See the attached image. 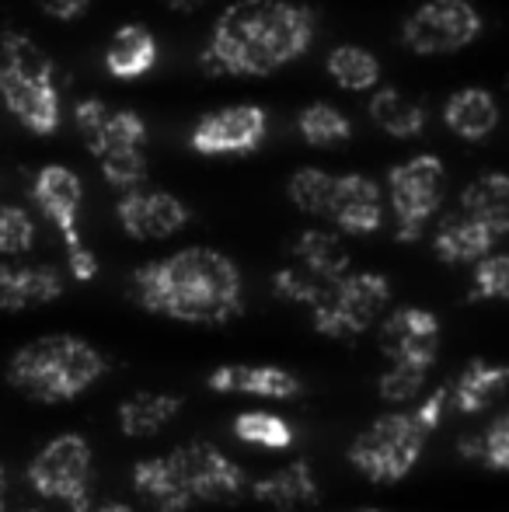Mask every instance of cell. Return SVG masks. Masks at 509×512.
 I'll use <instances>...</instances> for the list:
<instances>
[{
    "instance_id": "cell-1",
    "label": "cell",
    "mask_w": 509,
    "mask_h": 512,
    "mask_svg": "<svg viewBox=\"0 0 509 512\" xmlns=\"http://www.w3.org/2000/svg\"><path fill=\"white\" fill-rule=\"evenodd\" d=\"M129 293L150 314L185 324H227L245 310L241 269L213 248H182L129 276Z\"/></svg>"
},
{
    "instance_id": "cell-2",
    "label": "cell",
    "mask_w": 509,
    "mask_h": 512,
    "mask_svg": "<svg viewBox=\"0 0 509 512\" xmlns=\"http://www.w3.org/2000/svg\"><path fill=\"white\" fill-rule=\"evenodd\" d=\"M311 39V7L290 0H238L217 18L210 42L199 53V67L210 77H262L304 56Z\"/></svg>"
},
{
    "instance_id": "cell-3",
    "label": "cell",
    "mask_w": 509,
    "mask_h": 512,
    "mask_svg": "<svg viewBox=\"0 0 509 512\" xmlns=\"http://www.w3.org/2000/svg\"><path fill=\"white\" fill-rule=\"evenodd\" d=\"M109 370V359L77 335H46L21 345L7 363V384L28 401L60 405L81 398Z\"/></svg>"
},
{
    "instance_id": "cell-4",
    "label": "cell",
    "mask_w": 509,
    "mask_h": 512,
    "mask_svg": "<svg viewBox=\"0 0 509 512\" xmlns=\"http://www.w3.org/2000/svg\"><path fill=\"white\" fill-rule=\"evenodd\" d=\"M426 450V432L412 411H387L349 443V464L374 485H394L415 471Z\"/></svg>"
},
{
    "instance_id": "cell-5",
    "label": "cell",
    "mask_w": 509,
    "mask_h": 512,
    "mask_svg": "<svg viewBox=\"0 0 509 512\" xmlns=\"http://www.w3.org/2000/svg\"><path fill=\"white\" fill-rule=\"evenodd\" d=\"M391 304V283L381 272H349L325 293L318 307L311 310L314 331L335 342H353Z\"/></svg>"
},
{
    "instance_id": "cell-6",
    "label": "cell",
    "mask_w": 509,
    "mask_h": 512,
    "mask_svg": "<svg viewBox=\"0 0 509 512\" xmlns=\"http://www.w3.org/2000/svg\"><path fill=\"white\" fill-rule=\"evenodd\" d=\"M443 189H447V171H443L440 157L433 154H419L387 171V196H391L398 241H419L426 223L433 220L443 203Z\"/></svg>"
},
{
    "instance_id": "cell-7",
    "label": "cell",
    "mask_w": 509,
    "mask_h": 512,
    "mask_svg": "<svg viewBox=\"0 0 509 512\" xmlns=\"http://www.w3.org/2000/svg\"><path fill=\"white\" fill-rule=\"evenodd\" d=\"M28 485L42 499L67 502L70 512H88L91 488V446L81 432H63L49 439L28 464Z\"/></svg>"
},
{
    "instance_id": "cell-8",
    "label": "cell",
    "mask_w": 509,
    "mask_h": 512,
    "mask_svg": "<svg viewBox=\"0 0 509 512\" xmlns=\"http://www.w3.org/2000/svg\"><path fill=\"white\" fill-rule=\"evenodd\" d=\"M478 32H482V18L468 0H426L401 25L405 46L422 56L457 53L475 42Z\"/></svg>"
},
{
    "instance_id": "cell-9",
    "label": "cell",
    "mask_w": 509,
    "mask_h": 512,
    "mask_svg": "<svg viewBox=\"0 0 509 512\" xmlns=\"http://www.w3.org/2000/svg\"><path fill=\"white\" fill-rule=\"evenodd\" d=\"M178 464L185 471V481L192 488V499L203 502H234L245 492H252V478L238 460H231L224 450H217L206 439L178 446Z\"/></svg>"
},
{
    "instance_id": "cell-10",
    "label": "cell",
    "mask_w": 509,
    "mask_h": 512,
    "mask_svg": "<svg viewBox=\"0 0 509 512\" xmlns=\"http://www.w3.org/2000/svg\"><path fill=\"white\" fill-rule=\"evenodd\" d=\"M440 317L422 307H394L381 321V352L387 363L433 370L440 356Z\"/></svg>"
},
{
    "instance_id": "cell-11",
    "label": "cell",
    "mask_w": 509,
    "mask_h": 512,
    "mask_svg": "<svg viewBox=\"0 0 509 512\" xmlns=\"http://www.w3.org/2000/svg\"><path fill=\"white\" fill-rule=\"evenodd\" d=\"M269 133V115L258 105L217 108L192 129V150L199 154H252Z\"/></svg>"
},
{
    "instance_id": "cell-12",
    "label": "cell",
    "mask_w": 509,
    "mask_h": 512,
    "mask_svg": "<svg viewBox=\"0 0 509 512\" xmlns=\"http://www.w3.org/2000/svg\"><path fill=\"white\" fill-rule=\"evenodd\" d=\"M116 216L133 241H164L189 223V206L171 192H123Z\"/></svg>"
},
{
    "instance_id": "cell-13",
    "label": "cell",
    "mask_w": 509,
    "mask_h": 512,
    "mask_svg": "<svg viewBox=\"0 0 509 512\" xmlns=\"http://www.w3.org/2000/svg\"><path fill=\"white\" fill-rule=\"evenodd\" d=\"M213 394H248L265 401H293L304 394V380L272 363H227L206 377Z\"/></svg>"
},
{
    "instance_id": "cell-14",
    "label": "cell",
    "mask_w": 509,
    "mask_h": 512,
    "mask_svg": "<svg viewBox=\"0 0 509 512\" xmlns=\"http://www.w3.org/2000/svg\"><path fill=\"white\" fill-rule=\"evenodd\" d=\"M81 178L74 175L70 168H63V164H46V168L35 175L32 182V199L35 206L42 209V213L49 216V223H53L56 230L63 234V244H67V251L81 248V230H77V213H81Z\"/></svg>"
},
{
    "instance_id": "cell-15",
    "label": "cell",
    "mask_w": 509,
    "mask_h": 512,
    "mask_svg": "<svg viewBox=\"0 0 509 512\" xmlns=\"http://www.w3.org/2000/svg\"><path fill=\"white\" fill-rule=\"evenodd\" d=\"M0 98L21 126L39 136L53 133L60 122V95L53 81H35V77H21L0 67Z\"/></svg>"
},
{
    "instance_id": "cell-16",
    "label": "cell",
    "mask_w": 509,
    "mask_h": 512,
    "mask_svg": "<svg viewBox=\"0 0 509 512\" xmlns=\"http://www.w3.org/2000/svg\"><path fill=\"white\" fill-rule=\"evenodd\" d=\"M328 220L342 234H374L384 223V192L367 175H342L335 178V199Z\"/></svg>"
},
{
    "instance_id": "cell-17",
    "label": "cell",
    "mask_w": 509,
    "mask_h": 512,
    "mask_svg": "<svg viewBox=\"0 0 509 512\" xmlns=\"http://www.w3.org/2000/svg\"><path fill=\"white\" fill-rule=\"evenodd\" d=\"M248 495L276 512H297L307 506H318L321 485H318V478H314V467L307 464V460H290V464L279 467V471L252 481V492Z\"/></svg>"
},
{
    "instance_id": "cell-18",
    "label": "cell",
    "mask_w": 509,
    "mask_h": 512,
    "mask_svg": "<svg viewBox=\"0 0 509 512\" xmlns=\"http://www.w3.org/2000/svg\"><path fill=\"white\" fill-rule=\"evenodd\" d=\"M133 492L140 499L154 502V509L185 512L192 502V488L185 481V471L178 464V453H161V457H147L133 467Z\"/></svg>"
},
{
    "instance_id": "cell-19",
    "label": "cell",
    "mask_w": 509,
    "mask_h": 512,
    "mask_svg": "<svg viewBox=\"0 0 509 512\" xmlns=\"http://www.w3.org/2000/svg\"><path fill=\"white\" fill-rule=\"evenodd\" d=\"M492 244H496V237H492L482 223H475L464 213L443 216L433 237L436 258L447 265H468V262L478 265L482 258L492 255Z\"/></svg>"
},
{
    "instance_id": "cell-20",
    "label": "cell",
    "mask_w": 509,
    "mask_h": 512,
    "mask_svg": "<svg viewBox=\"0 0 509 512\" xmlns=\"http://www.w3.org/2000/svg\"><path fill=\"white\" fill-rule=\"evenodd\" d=\"M506 387H509V366L475 359V363L464 366L454 384H450V408H454L457 415H478V411L489 408Z\"/></svg>"
},
{
    "instance_id": "cell-21",
    "label": "cell",
    "mask_w": 509,
    "mask_h": 512,
    "mask_svg": "<svg viewBox=\"0 0 509 512\" xmlns=\"http://www.w3.org/2000/svg\"><path fill=\"white\" fill-rule=\"evenodd\" d=\"M293 258H297V269L325 286H335L342 276H349V251L332 230H304L293 241Z\"/></svg>"
},
{
    "instance_id": "cell-22",
    "label": "cell",
    "mask_w": 509,
    "mask_h": 512,
    "mask_svg": "<svg viewBox=\"0 0 509 512\" xmlns=\"http://www.w3.org/2000/svg\"><path fill=\"white\" fill-rule=\"evenodd\" d=\"M461 213L482 223L492 237L509 234V175L489 171L461 192Z\"/></svg>"
},
{
    "instance_id": "cell-23",
    "label": "cell",
    "mask_w": 509,
    "mask_h": 512,
    "mask_svg": "<svg viewBox=\"0 0 509 512\" xmlns=\"http://www.w3.org/2000/svg\"><path fill=\"white\" fill-rule=\"evenodd\" d=\"M443 119L461 140H485L499 126V105L485 88H464L443 105Z\"/></svg>"
},
{
    "instance_id": "cell-24",
    "label": "cell",
    "mask_w": 509,
    "mask_h": 512,
    "mask_svg": "<svg viewBox=\"0 0 509 512\" xmlns=\"http://www.w3.org/2000/svg\"><path fill=\"white\" fill-rule=\"evenodd\" d=\"M182 411V398L164 391H143L133 394L119 405V429L129 439H150Z\"/></svg>"
},
{
    "instance_id": "cell-25",
    "label": "cell",
    "mask_w": 509,
    "mask_h": 512,
    "mask_svg": "<svg viewBox=\"0 0 509 512\" xmlns=\"http://www.w3.org/2000/svg\"><path fill=\"white\" fill-rule=\"evenodd\" d=\"M157 63V42L143 25H123L105 49V67L119 81L143 77Z\"/></svg>"
},
{
    "instance_id": "cell-26",
    "label": "cell",
    "mask_w": 509,
    "mask_h": 512,
    "mask_svg": "<svg viewBox=\"0 0 509 512\" xmlns=\"http://www.w3.org/2000/svg\"><path fill=\"white\" fill-rule=\"evenodd\" d=\"M370 119L384 129V133L408 140V136H419L426 129V108L415 98L401 95L398 88H381L370 98Z\"/></svg>"
},
{
    "instance_id": "cell-27",
    "label": "cell",
    "mask_w": 509,
    "mask_h": 512,
    "mask_svg": "<svg viewBox=\"0 0 509 512\" xmlns=\"http://www.w3.org/2000/svg\"><path fill=\"white\" fill-rule=\"evenodd\" d=\"M328 77L346 91H370L381 81V60L363 46H339L325 60Z\"/></svg>"
},
{
    "instance_id": "cell-28",
    "label": "cell",
    "mask_w": 509,
    "mask_h": 512,
    "mask_svg": "<svg viewBox=\"0 0 509 512\" xmlns=\"http://www.w3.org/2000/svg\"><path fill=\"white\" fill-rule=\"evenodd\" d=\"M231 429L241 443L262 446V450H272V453H286L297 443V429H293L283 415H272V411H241Z\"/></svg>"
},
{
    "instance_id": "cell-29",
    "label": "cell",
    "mask_w": 509,
    "mask_h": 512,
    "mask_svg": "<svg viewBox=\"0 0 509 512\" xmlns=\"http://www.w3.org/2000/svg\"><path fill=\"white\" fill-rule=\"evenodd\" d=\"M0 67L21 77H35V81H53V60L25 32L0 35Z\"/></svg>"
},
{
    "instance_id": "cell-30",
    "label": "cell",
    "mask_w": 509,
    "mask_h": 512,
    "mask_svg": "<svg viewBox=\"0 0 509 512\" xmlns=\"http://www.w3.org/2000/svg\"><path fill=\"white\" fill-rule=\"evenodd\" d=\"M297 129L311 147H335V143H346L353 136V126H349L346 115L325 102L307 105L297 115Z\"/></svg>"
},
{
    "instance_id": "cell-31",
    "label": "cell",
    "mask_w": 509,
    "mask_h": 512,
    "mask_svg": "<svg viewBox=\"0 0 509 512\" xmlns=\"http://www.w3.org/2000/svg\"><path fill=\"white\" fill-rule=\"evenodd\" d=\"M290 199L300 213L311 216H328L332 213V199H335V175L321 168H300L290 178Z\"/></svg>"
},
{
    "instance_id": "cell-32",
    "label": "cell",
    "mask_w": 509,
    "mask_h": 512,
    "mask_svg": "<svg viewBox=\"0 0 509 512\" xmlns=\"http://www.w3.org/2000/svg\"><path fill=\"white\" fill-rule=\"evenodd\" d=\"M143 140H147V126H143V119L136 112H129V108H123V112L109 115L102 140L95 143L91 154L105 157V154H116V150H140Z\"/></svg>"
},
{
    "instance_id": "cell-33",
    "label": "cell",
    "mask_w": 509,
    "mask_h": 512,
    "mask_svg": "<svg viewBox=\"0 0 509 512\" xmlns=\"http://www.w3.org/2000/svg\"><path fill=\"white\" fill-rule=\"evenodd\" d=\"M429 380V370L422 366H405V363H387V370L377 380V394L387 401V405H412L422 394Z\"/></svg>"
},
{
    "instance_id": "cell-34",
    "label": "cell",
    "mask_w": 509,
    "mask_h": 512,
    "mask_svg": "<svg viewBox=\"0 0 509 512\" xmlns=\"http://www.w3.org/2000/svg\"><path fill=\"white\" fill-rule=\"evenodd\" d=\"M328 290H332V286L318 283V279L307 276L304 269H279L276 276H272V293H276V297L290 300V304H300L307 310L318 307Z\"/></svg>"
},
{
    "instance_id": "cell-35",
    "label": "cell",
    "mask_w": 509,
    "mask_h": 512,
    "mask_svg": "<svg viewBox=\"0 0 509 512\" xmlns=\"http://www.w3.org/2000/svg\"><path fill=\"white\" fill-rule=\"evenodd\" d=\"M98 164H102L105 182L119 192L140 189V182L147 178V157H143V150H116V154L98 157Z\"/></svg>"
},
{
    "instance_id": "cell-36",
    "label": "cell",
    "mask_w": 509,
    "mask_h": 512,
    "mask_svg": "<svg viewBox=\"0 0 509 512\" xmlns=\"http://www.w3.org/2000/svg\"><path fill=\"white\" fill-rule=\"evenodd\" d=\"M35 244V223L21 206H0V255H25Z\"/></svg>"
},
{
    "instance_id": "cell-37",
    "label": "cell",
    "mask_w": 509,
    "mask_h": 512,
    "mask_svg": "<svg viewBox=\"0 0 509 512\" xmlns=\"http://www.w3.org/2000/svg\"><path fill=\"white\" fill-rule=\"evenodd\" d=\"M475 300H509V255H489L475 265Z\"/></svg>"
},
{
    "instance_id": "cell-38",
    "label": "cell",
    "mask_w": 509,
    "mask_h": 512,
    "mask_svg": "<svg viewBox=\"0 0 509 512\" xmlns=\"http://www.w3.org/2000/svg\"><path fill=\"white\" fill-rule=\"evenodd\" d=\"M32 307L28 293V265H7L0 262V314H18Z\"/></svg>"
},
{
    "instance_id": "cell-39",
    "label": "cell",
    "mask_w": 509,
    "mask_h": 512,
    "mask_svg": "<svg viewBox=\"0 0 509 512\" xmlns=\"http://www.w3.org/2000/svg\"><path fill=\"white\" fill-rule=\"evenodd\" d=\"M482 450H478V464H485L489 471H509V411L503 418L478 432Z\"/></svg>"
},
{
    "instance_id": "cell-40",
    "label": "cell",
    "mask_w": 509,
    "mask_h": 512,
    "mask_svg": "<svg viewBox=\"0 0 509 512\" xmlns=\"http://www.w3.org/2000/svg\"><path fill=\"white\" fill-rule=\"evenodd\" d=\"M109 105L98 102V98H84V102H77L74 108V122H77V133L84 136V143H88V150H95V143L102 140L105 133V122H109Z\"/></svg>"
},
{
    "instance_id": "cell-41",
    "label": "cell",
    "mask_w": 509,
    "mask_h": 512,
    "mask_svg": "<svg viewBox=\"0 0 509 512\" xmlns=\"http://www.w3.org/2000/svg\"><path fill=\"white\" fill-rule=\"evenodd\" d=\"M447 408H450V387L443 384V387H436V391H429L426 398L412 408V418H415V425L429 436V432H436L443 425Z\"/></svg>"
},
{
    "instance_id": "cell-42",
    "label": "cell",
    "mask_w": 509,
    "mask_h": 512,
    "mask_svg": "<svg viewBox=\"0 0 509 512\" xmlns=\"http://www.w3.org/2000/svg\"><path fill=\"white\" fill-rule=\"evenodd\" d=\"M67 269H70V276H74L77 283H91V279L98 276V258H95V251H91L88 244H81V248L67 251Z\"/></svg>"
},
{
    "instance_id": "cell-43",
    "label": "cell",
    "mask_w": 509,
    "mask_h": 512,
    "mask_svg": "<svg viewBox=\"0 0 509 512\" xmlns=\"http://www.w3.org/2000/svg\"><path fill=\"white\" fill-rule=\"evenodd\" d=\"M39 4H42V11H46V14L67 21V18H77V14L84 11V7H88V0H39Z\"/></svg>"
},
{
    "instance_id": "cell-44",
    "label": "cell",
    "mask_w": 509,
    "mask_h": 512,
    "mask_svg": "<svg viewBox=\"0 0 509 512\" xmlns=\"http://www.w3.org/2000/svg\"><path fill=\"white\" fill-rule=\"evenodd\" d=\"M164 4H168L171 11H196V7L206 4V0H164Z\"/></svg>"
},
{
    "instance_id": "cell-45",
    "label": "cell",
    "mask_w": 509,
    "mask_h": 512,
    "mask_svg": "<svg viewBox=\"0 0 509 512\" xmlns=\"http://www.w3.org/2000/svg\"><path fill=\"white\" fill-rule=\"evenodd\" d=\"M4 506H7V471L0 464V512H4Z\"/></svg>"
},
{
    "instance_id": "cell-46",
    "label": "cell",
    "mask_w": 509,
    "mask_h": 512,
    "mask_svg": "<svg viewBox=\"0 0 509 512\" xmlns=\"http://www.w3.org/2000/svg\"><path fill=\"white\" fill-rule=\"evenodd\" d=\"M91 512H133L129 506H123V502H119V506H102V509H91Z\"/></svg>"
},
{
    "instance_id": "cell-47",
    "label": "cell",
    "mask_w": 509,
    "mask_h": 512,
    "mask_svg": "<svg viewBox=\"0 0 509 512\" xmlns=\"http://www.w3.org/2000/svg\"><path fill=\"white\" fill-rule=\"evenodd\" d=\"M363 512H377V509H363Z\"/></svg>"
},
{
    "instance_id": "cell-48",
    "label": "cell",
    "mask_w": 509,
    "mask_h": 512,
    "mask_svg": "<svg viewBox=\"0 0 509 512\" xmlns=\"http://www.w3.org/2000/svg\"><path fill=\"white\" fill-rule=\"evenodd\" d=\"M161 512H171V509H161Z\"/></svg>"
},
{
    "instance_id": "cell-49",
    "label": "cell",
    "mask_w": 509,
    "mask_h": 512,
    "mask_svg": "<svg viewBox=\"0 0 509 512\" xmlns=\"http://www.w3.org/2000/svg\"><path fill=\"white\" fill-rule=\"evenodd\" d=\"M28 512H35V509H28Z\"/></svg>"
}]
</instances>
